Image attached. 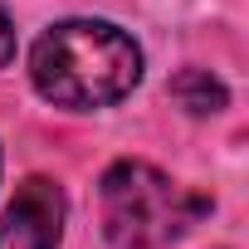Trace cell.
Segmentation results:
<instances>
[{
  "mask_svg": "<svg viewBox=\"0 0 249 249\" xmlns=\"http://www.w3.org/2000/svg\"><path fill=\"white\" fill-rule=\"evenodd\" d=\"M10 54H15V25H10L5 10H0V64H5Z\"/></svg>",
  "mask_w": 249,
  "mask_h": 249,
  "instance_id": "5",
  "label": "cell"
},
{
  "mask_svg": "<svg viewBox=\"0 0 249 249\" xmlns=\"http://www.w3.org/2000/svg\"><path fill=\"white\" fill-rule=\"evenodd\" d=\"M98 205H103V234L117 249H166L205 210L200 196H191L147 161L107 166L98 181Z\"/></svg>",
  "mask_w": 249,
  "mask_h": 249,
  "instance_id": "2",
  "label": "cell"
},
{
  "mask_svg": "<svg viewBox=\"0 0 249 249\" xmlns=\"http://www.w3.org/2000/svg\"><path fill=\"white\" fill-rule=\"evenodd\" d=\"M171 98H176L186 112L205 117V112H220V107H225V83H220L215 73H205V69H186V73H176Z\"/></svg>",
  "mask_w": 249,
  "mask_h": 249,
  "instance_id": "4",
  "label": "cell"
},
{
  "mask_svg": "<svg viewBox=\"0 0 249 249\" xmlns=\"http://www.w3.org/2000/svg\"><path fill=\"white\" fill-rule=\"evenodd\" d=\"M64 239V191L30 176L0 215V249H59Z\"/></svg>",
  "mask_w": 249,
  "mask_h": 249,
  "instance_id": "3",
  "label": "cell"
},
{
  "mask_svg": "<svg viewBox=\"0 0 249 249\" xmlns=\"http://www.w3.org/2000/svg\"><path fill=\"white\" fill-rule=\"evenodd\" d=\"M30 78L54 107H112L142 78V49L107 20H64L39 35Z\"/></svg>",
  "mask_w": 249,
  "mask_h": 249,
  "instance_id": "1",
  "label": "cell"
}]
</instances>
